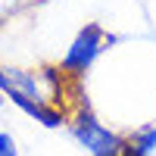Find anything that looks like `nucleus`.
I'll use <instances>...</instances> for the list:
<instances>
[{
	"label": "nucleus",
	"mask_w": 156,
	"mask_h": 156,
	"mask_svg": "<svg viewBox=\"0 0 156 156\" xmlns=\"http://www.w3.org/2000/svg\"><path fill=\"white\" fill-rule=\"evenodd\" d=\"M0 90L9 94V100L22 106L28 115H34L37 122H44L47 128L62 125V112L53 109V103L59 97V75L53 69H37V72H22V69H6L0 66Z\"/></svg>",
	"instance_id": "obj_1"
},
{
	"label": "nucleus",
	"mask_w": 156,
	"mask_h": 156,
	"mask_svg": "<svg viewBox=\"0 0 156 156\" xmlns=\"http://www.w3.org/2000/svg\"><path fill=\"white\" fill-rule=\"evenodd\" d=\"M112 41V37L100 28V25H84L81 31L75 34V41L69 47V53L62 56V72H69V75H81L87 72L90 66H94V59L106 50V44Z\"/></svg>",
	"instance_id": "obj_2"
},
{
	"label": "nucleus",
	"mask_w": 156,
	"mask_h": 156,
	"mask_svg": "<svg viewBox=\"0 0 156 156\" xmlns=\"http://www.w3.org/2000/svg\"><path fill=\"white\" fill-rule=\"evenodd\" d=\"M72 131L78 137V144H81L87 153H94V156H119V153H125V140L115 131H109L103 122H97L90 112L78 115Z\"/></svg>",
	"instance_id": "obj_3"
},
{
	"label": "nucleus",
	"mask_w": 156,
	"mask_h": 156,
	"mask_svg": "<svg viewBox=\"0 0 156 156\" xmlns=\"http://www.w3.org/2000/svg\"><path fill=\"white\" fill-rule=\"evenodd\" d=\"M125 153H131V156H153L156 153V125L137 128V131L125 140Z\"/></svg>",
	"instance_id": "obj_4"
},
{
	"label": "nucleus",
	"mask_w": 156,
	"mask_h": 156,
	"mask_svg": "<svg viewBox=\"0 0 156 156\" xmlns=\"http://www.w3.org/2000/svg\"><path fill=\"white\" fill-rule=\"evenodd\" d=\"M0 156H16V140L6 131H0Z\"/></svg>",
	"instance_id": "obj_5"
}]
</instances>
